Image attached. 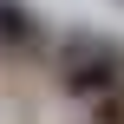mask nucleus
I'll return each instance as SVG.
<instances>
[{
    "label": "nucleus",
    "instance_id": "obj_1",
    "mask_svg": "<svg viewBox=\"0 0 124 124\" xmlns=\"http://www.w3.org/2000/svg\"><path fill=\"white\" fill-rule=\"evenodd\" d=\"M59 85L72 92V98H105L111 85H124V52L105 39V33H72L65 46H59Z\"/></svg>",
    "mask_w": 124,
    "mask_h": 124
},
{
    "label": "nucleus",
    "instance_id": "obj_2",
    "mask_svg": "<svg viewBox=\"0 0 124 124\" xmlns=\"http://www.w3.org/2000/svg\"><path fill=\"white\" fill-rule=\"evenodd\" d=\"M0 46H7V52H39V46H46L39 20H33L20 0H0Z\"/></svg>",
    "mask_w": 124,
    "mask_h": 124
},
{
    "label": "nucleus",
    "instance_id": "obj_3",
    "mask_svg": "<svg viewBox=\"0 0 124 124\" xmlns=\"http://www.w3.org/2000/svg\"><path fill=\"white\" fill-rule=\"evenodd\" d=\"M92 124H124V85H111L105 98H92Z\"/></svg>",
    "mask_w": 124,
    "mask_h": 124
}]
</instances>
